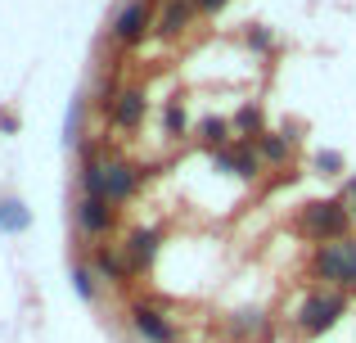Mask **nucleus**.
<instances>
[{
	"instance_id": "nucleus-1",
	"label": "nucleus",
	"mask_w": 356,
	"mask_h": 343,
	"mask_svg": "<svg viewBox=\"0 0 356 343\" xmlns=\"http://www.w3.org/2000/svg\"><path fill=\"white\" fill-rule=\"evenodd\" d=\"M348 226H352V208L339 199H325V203H307L298 212V230L316 244H334V239H348Z\"/></svg>"
},
{
	"instance_id": "nucleus-2",
	"label": "nucleus",
	"mask_w": 356,
	"mask_h": 343,
	"mask_svg": "<svg viewBox=\"0 0 356 343\" xmlns=\"http://www.w3.org/2000/svg\"><path fill=\"white\" fill-rule=\"evenodd\" d=\"M316 276L334 289H356V239H334L316 244Z\"/></svg>"
},
{
	"instance_id": "nucleus-3",
	"label": "nucleus",
	"mask_w": 356,
	"mask_h": 343,
	"mask_svg": "<svg viewBox=\"0 0 356 343\" xmlns=\"http://www.w3.org/2000/svg\"><path fill=\"white\" fill-rule=\"evenodd\" d=\"M154 32V0H127V5L118 9V18L108 23V36H113L118 45H145V36Z\"/></svg>"
},
{
	"instance_id": "nucleus-4",
	"label": "nucleus",
	"mask_w": 356,
	"mask_h": 343,
	"mask_svg": "<svg viewBox=\"0 0 356 343\" xmlns=\"http://www.w3.org/2000/svg\"><path fill=\"white\" fill-rule=\"evenodd\" d=\"M343 312H348V298H343V294H312V298L298 308V330H302V335H325Z\"/></svg>"
},
{
	"instance_id": "nucleus-5",
	"label": "nucleus",
	"mask_w": 356,
	"mask_h": 343,
	"mask_svg": "<svg viewBox=\"0 0 356 343\" xmlns=\"http://www.w3.org/2000/svg\"><path fill=\"white\" fill-rule=\"evenodd\" d=\"M212 163H217L221 172L239 176V181H252V176H257V168H261L257 145H252V141H230L226 150H217V154H212Z\"/></svg>"
},
{
	"instance_id": "nucleus-6",
	"label": "nucleus",
	"mask_w": 356,
	"mask_h": 343,
	"mask_svg": "<svg viewBox=\"0 0 356 343\" xmlns=\"http://www.w3.org/2000/svg\"><path fill=\"white\" fill-rule=\"evenodd\" d=\"M140 181H145V172L131 168V163H122V159H108L104 163V199L108 203H127L131 194H136Z\"/></svg>"
},
{
	"instance_id": "nucleus-7",
	"label": "nucleus",
	"mask_w": 356,
	"mask_h": 343,
	"mask_svg": "<svg viewBox=\"0 0 356 343\" xmlns=\"http://www.w3.org/2000/svg\"><path fill=\"white\" fill-rule=\"evenodd\" d=\"M145 113H149L145 90L127 86V90H118V104H113V113H108V122L122 127V131H136V127H145Z\"/></svg>"
},
{
	"instance_id": "nucleus-8",
	"label": "nucleus",
	"mask_w": 356,
	"mask_h": 343,
	"mask_svg": "<svg viewBox=\"0 0 356 343\" xmlns=\"http://www.w3.org/2000/svg\"><path fill=\"white\" fill-rule=\"evenodd\" d=\"M194 14H199V5H194V0H163V14L154 18V32L172 41V36H181L185 27H190Z\"/></svg>"
},
{
	"instance_id": "nucleus-9",
	"label": "nucleus",
	"mask_w": 356,
	"mask_h": 343,
	"mask_svg": "<svg viewBox=\"0 0 356 343\" xmlns=\"http://www.w3.org/2000/svg\"><path fill=\"white\" fill-rule=\"evenodd\" d=\"M131 326H136V335L149 339V343H176L167 317H163V312H154V308H145V303H140V308H131Z\"/></svg>"
},
{
	"instance_id": "nucleus-10",
	"label": "nucleus",
	"mask_w": 356,
	"mask_h": 343,
	"mask_svg": "<svg viewBox=\"0 0 356 343\" xmlns=\"http://www.w3.org/2000/svg\"><path fill=\"white\" fill-rule=\"evenodd\" d=\"M77 221H81V230H90V235H104V230L113 226V203L86 194V199L77 203Z\"/></svg>"
},
{
	"instance_id": "nucleus-11",
	"label": "nucleus",
	"mask_w": 356,
	"mask_h": 343,
	"mask_svg": "<svg viewBox=\"0 0 356 343\" xmlns=\"http://www.w3.org/2000/svg\"><path fill=\"white\" fill-rule=\"evenodd\" d=\"M158 244H163V235H158L154 226L149 230H131L127 235V262L131 266H149L158 257Z\"/></svg>"
},
{
	"instance_id": "nucleus-12",
	"label": "nucleus",
	"mask_w": 356,
	"mask_h": 343,
	"mask_svg": "<svg viewBox=\"0 0 356 343\" xmlns=\"http://www.w3.org/2000/svg\"><path fill=\"white\" fill-rule=\"evenodd\" d=\"M90 266H95L104 280H113V285H122L131 271H136V266H131L122 253H108V248H95V253H90Z\"/></svg>"
},
{
	"instance_id": "nucleus-13",
	"label": "nucleus",
	"mask_w": 356,
	"mask_h": 343,
	"mask_svg": "<svg viewBox=\"0 0 356 343\" xmlns=\"http://www.w3.org/2000/svg\"><path fill=\"white\" fill-rule=\"evenodd\" d=\"M252 145H257V159H266V163H284L289 150H293V141H289V136H280V131H261Z\"/></svg>"
},
{
	"instance_id": "nucleus-14",
	"label": "nucleus",
	"mask_w": 356,
	"mask_h": 343,
	"mask_svg": "<svg viewBox=\"0 0 356 343\" xmlns=\"http://www.w3.org/2000/svg\"><path fill=\"white\" fill-rule=\"evenodd\" d=\"M199 141L208 145L212 154L226 150V145H230V122H226V118H203V122H199Z\"/></svg>"
},
{
	"instance_id": "nucleus-15",
	"label": "nucleus",
	"mask_w": 356,
	"mask_h": 343,
	"mask_svg": "<svg viewBox=\"0 0 356 343\" xmlns=\"http://www.w3.org/2000/svg\"><path fill=\"white\" fill-rule=\"evenodd\" d=\"M230 127H235L239 136H248V141H257V136H261V104H243Z\"/></svg>"
},
{
	"instance_id": "nucleus-16",
	"label": "nucleus",
	"mask_w": 356,
	"mask_h": 343,
	"mask_svg": "<svg viewBox=\"0 0 356 343\" xmlns=\"http://www.w3.org/2000/svg\"><path fill=\"white\" fill-rule=\"evenodd\" d=\"M163 131L172 136V141H181V136L190 131V118H185V104H181V99H172V104L163 109Z\"/></svg>"
},
{
	"instance_id": "nucleus-17",
	"label": "nucleus",
	"mask_w": 356,
	"mask_h": 343,
	"mask_svg": "<svg viewBox=\"0 0 356 343\" xmlns=\"http://www.w3.org/2000/svg\"><path fill=\"white\" fill-rule=\"evenodd\" d=\"M72 280H77V294H81V298H95V276H90V266H77V271H72Z\"/></svg>"
},
{
	"instance_id": "nucleus-18",
	"label": "nucleus",
	"mask_w": 356,
	"mask_h": 343,
	"mask_svg": "<svg viewBox=\"0 0 356 343\" xmlns=\"http://www.w3.org/2000/svg\"><path fill=\"white\" fill-rule=\"evenodd\" d=\"M248 45L252 50H270V32L266 27H248Z\"/></svg>"
},
{
	"instance_id": "nucleus-19",
	"label": "nucleus",
	"mask_w": 356,
	"mask_h": 343,
	"mask_svg": "<svg viewBox=\"0 0 356 343\" xmlns=\"http://www.w3.org/2000/svg\"><path fill=\"white\" fill-rule=\"evenodd\" d=\"M316 168H321V172H339L343 159H339V154H321V159H316Z\"/></svg>"
},
{
	"instance_id": "nucleus-20",
	"label": "nucleus",
	"mask_w": 356,
	"mask_h": 343,
	"mask_svg": "<svg viewBox=\"0 0 356 343\" xmlns=\"http://www.w3.org/2000/svg\"><path fill=\"white\" fill-rule=\"evenodd\" d=\"M194 5H199V14H221L230 0H194Z\"/></svg>"
},
{
	"instance_id": "nucleus-21",
	"label": "nucleus",
	"mask_w": 356,
	"mask_h": 343,
	"mask_svg": "<svg viewBox=\"0 0 356 343\" xmlns=\"http://www.w3.org/2000/svg\"><path fill=\"white\" fill-rule=\"evenodd\" d=\"M348 190H352V199H356V176H352V185H348Z\"/></svg>"
},
{
	"instance_id": "nucleus-22",
	"label": "nucleus",
	"mask_w": 356,
	"mask_h": 343,
	"mask_svg": "<svg viewBox=\"0 0 356 343\" xmlns=\"http://www.w3.org/2000/svg\"><path fill=\"white\" fill-rule=\"evenodd\" d=\"M352 221H356V199H352Z\"/></svg>"
}]
</instances>
